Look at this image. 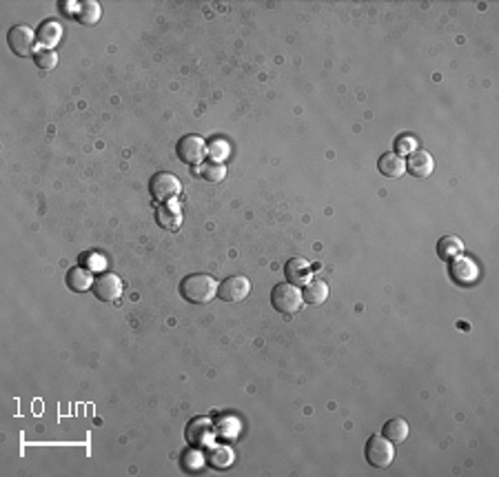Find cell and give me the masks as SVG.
Returning a JSON list of instances; mask_svg holds the SVG:
<instances>
[{
	"mask_svg": "<svg viewBox=\"0 0 499 477\" xmlns=\"http://www.w3.org/2000/svg\"><path fill=\"white\" fill-rule=\"evenodd\" d=\"M158 224H160V227L169 229V231L180 229V224H182L180 207H178L175 202H169V204H165V207H160L158 209Z\"/></svg>",
	"mask_w": 499,
	"mask_h": 477,
	"instance_id": "cell-17",
	"label": "cell"
},
{
	"mask_svg": "<svg viewBox=\"0 0 499 477\" xmlns=\"http://www.w3.org/2000/svg\"><path fill=\"white\" fill-rule=\"evenodd\" d=\"M180 189H182L180 180L169 171H158L149 180V191H151L154 200L158 202H173L180 195Z\"/></svg>",
	"mask_w": 499,
	"mask_h": 477,
	"instance_id": "cell-4",
	"label": "cell"
},
{
	"mask_svg": "<svg viewBox=\"0 0 499 477\" xmlns=\"http://www.w3.org/2000/svg\"><path fill=\"white\" fill-rule=\"evenodd\" d=\"M60 12L64 14V16H67V18H71V21H73V18H76V12H78V3H73V0H62V3H60Z\"/></svg>",
	"mask_w": 499,
	"mask_h": 477,
	"instance_id": "cell-27",
	"label": "cell"
},
{
	"mask_svg": "<svg viewBox=\"0 0 499 477\" xmlns=\"http://www.w3.org/2000/svg\"><path fill=\"white\" fill-rule=\"evenodd\" d=\"M7 45L16 56L27 58V56L36 53V32L27 25H14L7 34Z\"/></svg>",
	"mask_w": 499,
	"mask_h": 477,
	"instance_id": "cell-5",
	"label": "cell"
},
{
	"mask_svg": "<svg viewBox=\"0 0 499 477\" xmlns=\"http://www.w3.org/2000/svg\"><path fill=\"white\" fill-rule=\"evenodd\" d=\"M206 154H209L215 162H220L222 158H227V156H229V147H227V143H222V140H218V143H213V145H211V151H209V149H206Z\"/></svg>",
	"mask_w": 499,
	"mask_h": 477,
	"instance_id": "cell-26",
	"label": "cell"
},
{
	"mask_svg": "<svg viewBox=\"0 0 499 477\" xmlns=\"http://www.w3.org/2000/svg\"><path fill=\"white\" fill-rule=\"evenodd\" d=\"M34 62L38 64L40 69L49 71V69L56 67V64H58V56H56L53 49H45V47H40V49L34 53Z\"/></svg>",
	"mask_w": 499,
	"mask_h": 477,
	"instance_id": "cell-24",
	"label": "cell"
},
{
	"mask_svg": "<svg viewBox=\"0 0 499 477\" xmlns=\"http://www.w3.org/2000/svg\"><path fill=\"white\" fill-rule=\"evenodd\" d=\"M364 455L373 469H389L395 460V446L384 435H371L369 442H366Z\"/></svg>",
	"mask_w": 499,
	"mask_h": 477,
	"instance_id": "cell-3",
	"label": "cell"
},
{
	"mask_svg": "<svg viewBox=\"0 0 499 477\" xmlns=\"http://www.w3.org/2000/svg\"><path fill=\"white\" fill-rule=\"evenodd\" d=\"M175 154L178 158L184 162V164H191V167H197L206 156V143L195 134H189V136H182L178 140L175 145Z\"/></svg>",
	"mask_w": 499,
	"mask_h": 477,
	"instance_id": "cell-7",
	"label": "cell"
},
{
	"mask_svg": "<svg viewBox=\"0 0 499 477\" xmlns=\"http://www.w3.org/2000/svg\"><path fill=\"white\" fill-rule=\"evenodd\" d=\"M284 276H287V282L295 286H304L311 282V265L304 258H291L284 265Z\"/></svg>",
	"mask_w": 499,
	"mask_h": 477,
	"instance_id": "cell-10",
	"label": "cell"
},
{
	"mask_svg": "<svg viewBox=\"0 0 499 477\" xmlns=\"http://www.w3.org/2000/svg\"><path fill=\"white\" fill-rule=\"evenodd\" d=\"M448 262H450L448 273H450V280H453L455 284L470 286V284H475L479 280V269H477L473 258L459 254V256H455L453 260H448Z\"/></svg>",
	"mask_w": 499,
	"mask_h": 477,
	"instance_id": "cell-6",
	"label": "cell"
},
{
	"mask_svg": "<svg viewBox=\"0 0 499 477\" xmlns=\"http://www.w3.org/2000/svg\"><path fill=\"white\" fill-rule=\"evenodd\" d=\"M36 38H38V42L45 47V49H53L62 38V25L56 21H45L38 27V32H36Z\"/></svg>",
	"mask_w": 499,
	"mask_h": 477,
	"instance_id": "cell-14",
	"label": "cell"
},
{
	"mask_svg": "<svg viewBox=\"0 0 499 477\" xmlns=\"http://www.w3.org/2000/svg\"><path fill=\"white\" fill-rule=\"evenodd\" d=\"M76 23L84 25V27H91L100 21V5L96 0H84V3H78V12H76V18H73Z\"/></svg>",
	"mask_w": 499,
	"mask_h": 477,
	"instance_id": "cell-19",
	"label": "cell"
},
{
	"mask_svg": "<svg viewBox=\"0 0 499 477\" xmlns=\"http://www.w3.org/2000/svg\"><path fill=\"white\" fill-rule=\"evenodd\" d=\"M213 437V424L204 417H195L186 426V439L195 446H204L209 444Z\"/></svg>",
	"mask_w": 499,
	"mask_h": 477,
	"instance_id": "cell-12",
	"label": "cell"
},
{
	"mask_svg": "<svg viewBox=\"0 0 499 477\" xmlns=\"http://www.w3.org/2000/svg\"><path fill=\"white\" fill-rule=\"evenodd\" d=\"M91 293L96 295L100 302H114L122 295V280L116 273L96 276L93 286H91Z\"/></svg>",
	"mask_w": 499,
	"mask_h": 477,
	"instance_id": "cell-9",
	"label": "cell"
},
{
	"mask_svg": "<svg viewBox=\"0 0 499 477\" xmlns=\"http://www.w3.org/2000/svg\"><path fill=\"white\" fill-rule=\"evenodd\" d=\"M409 433H411V426H409V422L404 417H393V419H389V422L384 424V428H382V435L386 437V439H391L393 444H400V442H404V439L409 437Z\"/></svg>",
	"mask_w": 499,
	"mask_h": 477,
	"instance_id": "cell-16",
	"label": "cell"
},
{
	"mask_svg": "<svg viewBox=\"0 0 499 477\" xmlns=\"http://www.w3.org/2000/svg\"><path fill=\"white\" fill-rule=\"evenodd\" d=\"M251 293V280L247 276H229L218 284V297L222 302H242Z\"/></svg>",
	"mask_w": 499,
	"mask_h": 477,
	"instance_id": "cell-8",
	"label": "cell"
},
{
	"mask_svg": "<svg viewBox=\"0 0 499 477\" xmlns=\"http://www.w3.org/2000/svg\"><path fill=\"white\" fill-rule=\"evenodd\" d=\"M378 169L386 178H400L404 171H406V162H404L402 156H398L395 151H389V154H382L380 156Z\"/></svg>",
	"mask_w": 499,
	"mask_h": 477,
	"instance_id": "cell-15",
	"label": "cell"
},
{
	"mask_svg": "<svg viewBox=\"0 0 499 477\" xmlns=\"http://www.w3.org/2000/svg\"><path fill=\"white\" fill-rule=\"evenodd\" d=\"M328 297V286L322 280H311L308 284H304V291H302V300L311 306H317L326 302Z\"/></svg>",
	"mask_w": 499,
	"mask_h": 477,
	"instance_id": "cell-18",
	"label": "cell"
},
{
	"mask_svg": "<svg viewBox=\"0 0 499 477\" xmlns=\"http://www.w3.org/2000/svg\"><path fill=\"white\" fill-rule=\"evenodd\" d=\"M200 178L209 184H218L227 178V167H224L222 162H215V160L204 162V164H200Z\"/></svg>",
	"mask_w": 499,
	"mask_h": 477,
	"instance_id": "cell-21",
	"label": "cell"
},
{
	"mask_svg": "<svg viewBox=\"0 0 499 477\" xmlns=\"http://www.w3.org/2000/svg\"><path fill=\"white\" fill-rule=\"evenodd\" d=\"M180 295L191 304H209L218 295V282L209 273H191L180 280Z\"/></svg>",
	"mask_w": 499,
	"mask_h": 477,
	"instance_id": "cell-1",
	"label": "cell"
},
{
	"mask_svg": "<svg viewBox=\"0 0 499 477\" xmlns=\"http://www.w3.org/2000/svg\"><path fill=\"white\" fill-rule=\"evenodd\" d=\"M180 464H182V469H184L186 473H200V471L204 469L206 460H204L202 451H197V448H191V451H186V453L182 455Z\"/></svg>",
	"mask_w": 499,
	"mask_h": 477,
	"instance_id": "cell-23",
	"label": "cell"
},
{
	"mask_svg": "<svg viewBox=\"0 0 499 477\" xmlns=\"http://www.w3.org/2000/svg\"><path fill=\"white\" fill-rule=\"evenodd\" d=\"M302 291L291 284V282H280L273 286L271 291V304L276 308L278 313H284V315H291V313H297L300 306H302Z\"/></svg>",
	"mask_w": 499,
	"mask_h": 477,
	"instance_id": "cell-2",
	"label": "cell"
},
{
	"mask_svg": "<svg viewBox=\"0 0 499 477\" xmlns=\"http://www.w3.org/2000/svg\"><path fill=\"white\" fill-rule=\"evenodd\" d=\"M464 254V242H461L457 236H444L437 242V256L439 260H453L455 256Z\"/></svg>",
	"mask_w": 499,
	"mask_h": 477,
	"instance_id": "cell-20",
	"label": "cell"
},
{
	"mask_svg": "<svg viewBox=\"0 0 499 477\" xmlns=\"http://www.w3.org/2000/svg\"><path fill=\"white\" fill-rule=\"evenodd\" d=\"M233 460H235V455L227 446H215L209 453V464L215 466V469H229V466L233 464Z\"/></svg>",
	"mask_w": 499,
	"mask_h": 477,
	"instance_id": "cell-22",
	"label": "cell"
},
{
	"mask_svg": "<svg viewBox=\"0 0 499 477\" xmlns=\"http://www.w3.org/2000/svg\"><path fill=\"white\" fill-rule=\"evenodd\" d=\"M435 169V160H433V156L428 151H422V149H415L409 160H406V171H411V175L415 178H428Z\"/></svg>",
	"mask_w": 499,
	"mask_h": 477,
	"instance_id": "cell-11",
	"label": "cell"
},
{
	"mask_svg": "<svg viewBox=\"0 0 499 477\" xmlns=\"http://www.w3.org/2000/svg\"><path fill=\"white\" fill-rule=\"evenodd\" d=\"M415 149H417V140L411 134H402L398 140H395V154L398 156H411Z\"/></svg>",
	"mask_w": 499,
	"mask_h": 477,
	"instance_id": "cell-25",
	"label": "cell"
},
{
	"mask_svg": "<svg viewBox=\"0 0 499 477\" xmlns=\"http://www.w3.org/2000/svg\"><path fill=\"white\" fill-rule=\"evenodd\" d=\"M93 280H96V276H93L91 269L73 267V269H69V273H67V286L71 289L73 293H84V291H89V289L93 286Z\"/></svg>",
	"mask_w": 499,
	"mask_h": 477,
	"instance_id": "cell-13",
	"label": "cell"
}]
</instances>
